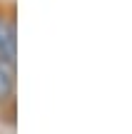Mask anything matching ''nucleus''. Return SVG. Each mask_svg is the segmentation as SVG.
Wrapping results in <instances>:
<instances>
[{
  "mask_svg": "<svg viewBox=\"0 0 132 134\" xmlns=\"http://www.w3.org/2000/svg\"><path fill=\"white\" fill-rule=\"evenodd\" d=\"M15 97V62L0 60V107Z\"/></svg>",
  "mask_w": 132,
  "mask_h": 134,
  "instance_id": "nucleus-2",
  "label": "nucleus"
},
{
  "mask_svg": "<svg viewBox=\"0 0 132 134\" xmlns=\"http://www.w3.org/2000/svg\"><path fill=\"white\" fill-rule=\"evenodd\" d=\"M0 60L15 62V23L0 13Z\"/></svg>",
  "mask_w": 132,
  "mask_h": 134,
  "instance_id": "nucleus-1",
  "label": "nucleus"
}]
</instances>
